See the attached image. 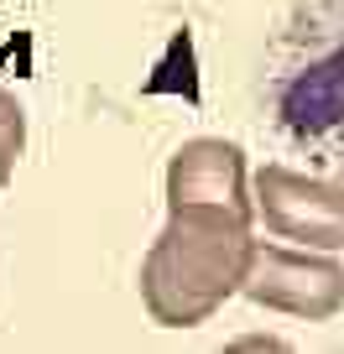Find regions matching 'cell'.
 I'll return each instance as SVG.
<instances>
[{
  "instance_id": "cell-4",
  "label": "cell",
  "mask_w": 344,
  "mask_h": 354,
  "mask_svg": "<svg viewBox=\"0 0 344 354\" xmlns=\"http://www.w3.org/2000/svg\"><path fill=\"white\" fill-rule=\"evenodd\" d=\"M251 209L266 234L308 250H344V183L308 177L298 167L266 162L251 177Z\"/></svg>"
},
{
  "instance_id": "cell-5",
  "label": "cell",
  "mask_w": 344,
  "mask_h": 354,
  "mask_svg": "<svg viewBox=\"0 0 344 354\" xmlns=\"http://www.w3.org/2000/svg\"><path fill=\"white\" fill-rule=\"evenodd\" d=\"M167 209H219L251 224V172H245V151L219 136H199L183 141L167 162Z\"/></svg>"
},
{
  "instance_id": "cell-2",
  "label": "cell",
  "mask_w": 344,
  "mask_h": 354,
  "mask_svg": "<svg viewBox=\"0 0 344 354\" xmlns=\"http://www.w3.org/2000/svg\"><path fill=\"white\" fill-rule=\"evenodd\" d=\"M251 224L219 209H167L141 261V308L162 328H199L240 292Z\"/></svg>"
},
{
  "instance_id": "cell-3",
  "label": "cell",
  "mask_w": 344,
  "mask_h": 354,
  "mask_svg": "<svg viewBox=\"0 0 344 354\" xmlns=\"http://www.w3.org/2000/svg\"><path fill=\"white\" fill-rule=\"evenodd\" d=\"M240 297H251L255 308H266V313L323 323V318H334V313L344 308V266L334 261V250L251 240Z\"/></svg>"
},
{
  "instance_id": "cell-6",
  "label": "cell",
  "mask_w": 344,
  "mask_h": 354,
  "mask_svg": "<svg viewBox=\"0 0 344 354\" xmlns=\"http://www.w3.org/2000/svg\"><path fill=\"white\" fill-rule=\"evenodd\" d=\"M21 151H26V110H21V100H16L11 88H0V193L11 183Z\"/></svg>"
},
{
  "instance_id": "cell-1",
  "label": "cell",
  "mask_w": 344,
  "mask_h": 354,
  "mask_svg": "<svg viewBox=\"0 0 344 354\" xmlns=\"http://www.w3.org/2000/svg\"><path fill=\"white\" fill-rule=\"evenodd\" d=\"M266 110L292 146L344 162V0H298L266 53Z\"/></svg>"
}]
</instances>
